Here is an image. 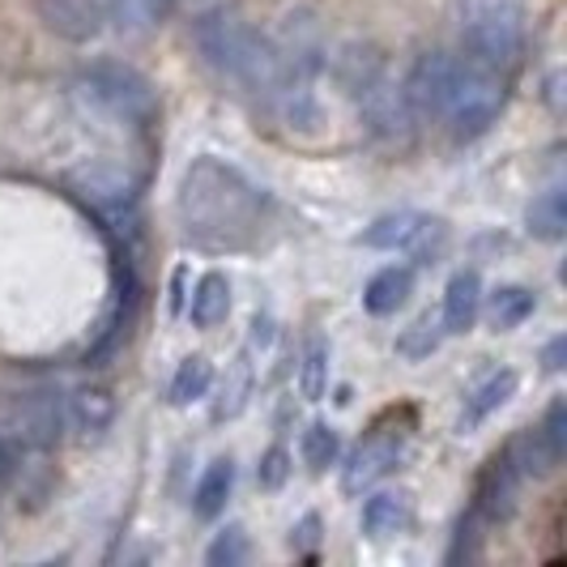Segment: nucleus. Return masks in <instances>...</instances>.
Segmentation results:
<instances>
[{
    "instance_id": "nucleus-34",
    "label": "nucleus",
    "mask_w": 567,
    "mask_h": 567,
    "mask_svg": "<svg viewBox=\"0 0 567 567\" xmlns=\"http://www.w3.org/2000/svg\"><path fill=\"white\" fill-rule=\"evenodd\" d=\"M564 363H567V338H550L542 346V371L555 375V371H564Z\"/></svg>"
},
{
    "instance_id": "nucleus-33",
    "label": "nucleus",
    "mask_w": 567,
    "mask_h": 567,
    "mask_svg": "<svg viewBox=\"0 0 567 567\" xmlns=\"http://www.w3.org/2000/svg\"><path fill=\"white\" fill-rule=\"evenodd\" d=\"M316 542H320V516H312V512H308V516H303V520L290 529V546H295V550H312Z\"/></svg>"
},
{
    "instance_id": "nucleus-18",
    "label": "nucleus",
    "mask_w": 567,
    "mask_h": 567,
    "mask_svg": "<svg viewBox=\"0 0 567 567\" xmlns=\"http://www.w3.org/2000/svg\"><path fill=\"white\" fill-rule=\"evenodd\" d=\"M534 308H538V295L529 286H495L491 299H486V324L495 333H508L516 324H525L534 316Z\"/></svg>"
},
{
    "instance_id": "nucleus-36",
    "label": "nucleus",
    "mask_w": 567,
    "mask_h": 567,
    "mask_svg": "<svg viewBox=\"0 0 567 567\" xmlns=\"http://www.w3.org/2000/svg\"><path fill=\"white\" fill-rule=\"evenodd\" d=\"M171 295H175V299H171V308L179 312V308H184V269H179V274L171 278Z\"/></svg>"
},
{
    "instance_id": "nucleus-26",
    "label": "nucleus",
    "mask_w": 567,
    "mask_h": 567,
    "mask_svg": "<svg viewBox=\"0 0 567 567\" xmlns=\"http://www.w3.org/2000/svg\"><path fill=\"white\" fill-rule=\"evenodd\" d=\"M248 393H252V363L239 359V363L230 368L227 380H223V398H218V405H214V423L235 419V414L248 405Z\"/></svg>"
},
{
    "instance_id": "nucleus-11",
    "label": "nucleus",
    "mask_w": 567,
    "mask_h": 567,
    "mask_svg": "<svg viewBox=\"0 0 567 567\" xmlns=\"http://www.w3.org/2000/svg\"><path fill=\"white\" fill-rule=\"evenodd\" d=\"M520 483H525V474L516 470L508 444H504V449L483 465V474H478V483H474V504H470V508L483 516L486 529H491V525H504L512 512H516Z\"/></svg>"
},
{
    "instance_id": "nucleus-13",
    "label": "nucleus",
    "mask_w": 567,
    "mask_h": 567,
    "mask_svg": "<svg viewBox=\"0 0 567 567\" xmlns=\"http://www.w3.org/2000/svg\"><path fill=\"white\" fill-rule=\"evenodd\" d=\"M64 423L82 444H99L115 423V398L103 384H82L64 398Z\"/></svg>"
},
{
    "instance_id": "nucleus-25",
    "label": "nucleus",
    "mask_w": 567,
    "mask_h": 567,
    "mask_svg": "<svg viewBox=\"0 0 567 567\" xmlns=\"http://www.w3.org/2000/svg\"><path fill=\"white\" fill-rule=\"evenodd\" d=\"M338 456H341V435H338V426L312 423L308 431H303V461H308V470H316V474H324L329 465H338Z\"/></svg>"
},
{
    "instance_id": "nucleus-23",
    "label": "nucleus",
    "mask_w": 567,
    "mask_h": 567,
    "mask_svg": "<svg viewBox=\"0 0 567 567\" xmlns=\"http://www.w3.org/2000/svg\"><path fill=\"white\" fill-rule=\"evenodd\" d=\"M107 22H115L120 30H154L158 22H167L175 13V0H103Z\"/></svg>"
},
{
    "instance_id": "nucleus-19",
    "label": "nucleus",
    "mask_w": 567,
    "mask_h": 567,
    "mask_svg": "<svg viewBox=\"0 0 567 567\" xmlns=\"http://www.w3.org/2000/svg\"><path fill=\"white\" fill-rule=\"evenodd\" d=\"M230 491H235V461H230V456H218V461L200 474L197 491H193V516H200V520L223 516Z\"/></svg>"
},
{
    "instance_id": "nucleus-17",
    "label": "nucleus",
    "mask_w": 567,
    "mask_h": 567,
    "mask_svg": "<svg viewBox=\"0 0 567 567\" xmlns=\"http://www.w3.org/2000/svg\"><path fill=\"white\" fill-rule=\"evenodd\" d=\"M426 214L419 209H398V214H384V218H375L368 230H363V248H375V252H405L410 244H414V235L423 230Z\"/></svg>"
},
{
    "instance_id": "nucleus-9",
    "label": "nucleus",
    "mask_w": 567,
    "mask_h": 567,
    "mask_svg": "<svg viewBox=\"0 0 567 567\" xmlns=\"http://www.w3.org/2000/svg\"><path fill=\"white\" fill-rule=\"evenodd\" d=\"M350 99L359 103L363 124H368V133L375 137V142L410 145L414 128H419V120L410 115L405 99H401V82H393V78H389V69H384V73H375V78H371L363 90H354Z\"/></svg>"
},
{
    "instance_id": "nucleus-22",
    "label": "nucleus",
    "mask_w": 567,
    "mask_h": 567,
    "mask_svg": "<svg viewBox=\"0 0 567 567\" xmlns=\"http://www.w3.org/2000/svg\"><path fill=\"white\" fill-rule=\"evenodd\" d=\"M525 227L542 244H559L567 235V197L564 188H546L542 197H534V205L525 209Z\"/></svg>"
},
{
    "instance_id": "nucleus-24",
    "label": "nucleus",
    "mask_w": 567,
    "mask_h": 567,
    "mask_svg": "<svg viewBox=\"0 0 567 567\" xmlns=\"http://www.w3.org/2000/svg\"><path fill=\"white\" fill-rule=\"evenodd\" d=\"M209 384H214V363L205 359V354H193V359H184L175 375H171V389L167 398L171 405H193L209 393Z\"/></svg>"
},
{
    "instance_id": "nucleus-15",
    "label": "nucleus",
    "mask_w": 567,
    "mask_h": 567,
    "mask_svg": "<svg viewBox=\"0 0 567 567\" xmlns=\"http://www.w3.org/2000/svg\"><path fill=\"white\" fill-rule=\"evenodd\" d=\"M478 312H483V278L474 269H461L444 286V312H440L444 333H470Z\"/></svg>"
},
{
    "instance_id": "nucleus-28",
    "label": "nucleus",
    "mask_w": 567,
    "mask_h": 567,
    "mask_svg": "<svg viewBox=\"0 0 567 567\" xmlns=\"http://www.w3.org/2000/svg\"><path fill=\"white\" fill-rule=\"evenodd\" d=\"M299 389L308 401H320L324 389H329V346L316 338L308 350H303V368H299Z\"/></svg>"
},
{
    "instance_id": "nucleus-35",
    "label": "nucleus",
    "mask_w": 567,
    "mask_h": 567,
    "mask_svg": "<svg viewBox=\"0 0 567 567\" xmlns=\"http://www.w3.org/2000/svg\"><path fill=\"white\" fill-rule=\"evenodd\" d=\"M18 461H22V449H18L13 440H4V435H0V486L13 483V474H18Z\"/></svg>"
},
{
    "instance_id": "nucleus-27",
    "label": "nucleus",
    "mask_w": 567,
    "mask_h": 567,
    "mask_svg": "<svg viewBox=\"0 0 567 567\" xmlns=\"http://www.w3.org/2000/svg\"><path fill=\"white\" fill-rule=\"evenodd\" d=\"M440 341H444V320H440V316H431V312H423L398 338V354H405V359H426V354H431Z\"/></svg>"
},
{
    "instance_id": "nucleus-21",
    "label": "nucleus",
    "mask_w": 567,
    "mask_h": 567,
    "mask_svg": "<svg viewBox=\"0 0 567 567\" xmlns=\"http://www.w3.org/2000/svg\"><path fill=\"white\" fill-rule=\"evenodd\" d=\"M230 316V282L223 274H205L188 295V320L197 329H214Z\"/></svg>"
},
{
    "instance_id": "nucleus-7",
    "label": "nucleus",
    "mask_w": 567,
    "mask_h": 567,
    "mask_svg": "<svg viewBox=\"0 0 567 567\" xmlns=\"http://www.w3.org/2000/svg\"><path fill=\"white\" fill-rule=\"evenodd\" d=\"M405 444H410V426L375 423L368 435L350 449V456H346V465H341V486H346L350 495H359V491L375 486L380 478H389L401 465V456H405Z\"/></svg>"
},
{
    "instance_id": "nucleus-6",
    "label": "nucleus",
    "mask_w": 567,
    "mask_h": 567,
    "mask_svg": "<svg viewBox=\"0 0 567 567\" xmlns=\"http://www.w3.org/2000/svg\"><path fill=\"white\" fill-rule=\"evenodd\" d=\"M64 426H69L64 423V398L52 389L13 393L4 401V414H0V435L13 440L18 449H34V453L56 449Z\"/></svg>"
},
{
    "instance_id": "nucleus-10",
    "label": "nucleus",
    "mask_w": 567,
    "mask_h": 567,
    "mask_svg": "<svg viewBox=\"0 0 567 567\" xmlns=\"http://www.w3.org/2000/svg\"><path fill=\"white\" fill-rule=\"evenodd\" d=\"M456 82V56L449 52H423L405 69L401 78V99L410 115L423 124V120H444V107H449V94H453Z\"/></svg>"
},
{
    "instance_id": "nucleus-3",
    "label": "nucleus",
    "mask_w": 567,
    "mask_h": 567,
    "mask_svg": "<svg viewBox=\"0 0 567 567\" xmlns=\"http://www.w3.org/2000/svg\"><path fill=\"white\" fill-rule=\"evenodd\" d=\"M461 56L512 78L525 60V9H520V0H465L461 4Z\"/></svg>"
},
{
    "instance_id": "nucleus-30",
    "label": "nucleus",
    "mask_w": 567,
    "mask_h": 567,
    "mask_svg": "<svg viewBox=\"0 0 567 567\" xmlns=\"http://www.w3.org/2000/svg\"><path fill=\"white\" fill-rule=\"evenodd\" d=\"M405 252L414 256V265H435L440 256L449 252V227H444L440 218H431V214H426L423 230L414 235V244H410Z\"/></svg>"
},
{
    "instance_id": "nucleus-12",
    "label": "nucleus",
    "mask_w": 567,
    "mask_h": 567,
    "mask_svg": "<svg viewBox=\"0 0 567 567\" xmlns=\"http://www.w3.org/2000/svg\"><path fill=\"white\" fill-rule=\"evenodd\" d=\"M34 13L64 43H90L107 27L103 0H34Z\"/></svg>"
},
{
    "instance_id": "nucleus-1",
    "label": "nucleus",
    "mask_w": 567,
    "mask_h": 567,
    "mask_svg": "<svg viewBox=\"0 0 567 567\" xmlns=\"http://www.w3.org/2000/svg\"><path fill=\"white\" fill-rule=\"evenodd\" d=\"M274 223V200L239 167L223 158H197L179 184V227L193 248L244 252L265 239Z\"/></svg>"
},
{
    "instance_id": "nucleus-14",
    "label": "nucleus",
    "mask_w": 567,
    "mask_h": 567,
    "mask_svg": "<svg viewBox=\"0 0 567 567\" xmlns=\"http://www.w3.org/2000/svg\"><path fill=\"white\" fill-rule=\"evenodd\" d=\"M516 384H520V375L512 368L491 371L483 384H474V389L465 393V405H461V431H474V426H483L495 410H504V405L516 398Z\"/></svg>"
},
{
    "instance_id": "nucleus-20",
    "label": "nucleus",
    "mask_w": 567,
    "mask_h": 567,
    "mask_svg": "<svg viewBox=\"0 0 567 567\" xmlns=\"http://www.w3.org/2000/svg\"><path fill=\"white\" fill-rule=\"evenodd\" d=\"M410 520H414L410 499L393 495V491H380V495H371L368 504H363V529H368L371 538H398V534L410 529Z\"/></svg>"
},
{
    "instance_id": "nucleus-31",
    "label": "nucleus",
    "mask_w": 567,
    "mask_h": 567,
    "mask_svg": "<svg viewBox=\"0 0 567 567\" xmlns=\"http://www.w3.org/2000/svg\"><path fill=\"white\" fill-rule=\"evenodd\" d=\"M483 516L470 508L461 516V525H456V542L453 550H449V564H474L478 559V550H483Z\"/></svg>"
},
{
    "instance_id": "nucleus-16",
    "label": "nucleus",
    "mask_w": 567,
    "mask_h": 567,
    "mask_svg": "<svg viewBox=\"0 0 567 567\" xmlns=\"http://www.w3.org/2000/svg\"><path fill=\"white\" fill-rule=\"evenodd\" d=\"M410 295H414V269L410 265H384L363 286V308L371 316H393L410 303Z\"/></svg>"
},
{
    "instance_id": "nucleus-5",
    "label": "nucleus",
    "mask_w": 567,
    "mask_h": 567,
    "mask_svg": "<svg viewBox=\"0 0 567 567\" xmlns=\"http://www.w3.org/2000/svg\"><path fill=\"white\" fill-rule=\"evenodd\" d=\"M508 73L486 69V64L470 56H456V82L453 94H449V107H444L453 142L470 145L491 133V124L499 120L504 103H508Z\"/></svg>"
},
{
    "instance_id": "nucleus-2",
    "label": "nucleus",
    "mask_w": 567,
    "mask_h": 567,
    "mask_svg": "<svg viewBox=\"0 0 567 567\" xmlns=\"http://www.w3.org/2000/svg\"><path fill=\"white\" fill-rule=\"evenodd\" d=\"M193 43L214 73L248 85L252 94L269 99V103H278L286 120L316 115L312 90L290 82L282 48L265 30H256L248 18H239L230 9H205L200 18H193Z\"/></svg>"
},
{
    "instance_id": "nucleus-32",
    "label": "nucleus",
    "mask_w": 567,
    "mask_h": 567,
    "mask_svg": "<svg viewBox=\"0 0 567 567\" xmlns=\"http://www.w3.org/2000/svg\"><path fill=\"white\" fill-rule=\"evenodd\" d=\"M286 478H290V453L274 444L269 453L260 456V465H256V483L265 486V491H282Z\"/></svg>"
},
{
    "instance_id": "nucleus-4",
    "label": "nucleus",
    "mask_w": 567,
    "mask_h": 567,
    "mask_svg": "<svg viewBox=\"0 0 567 567\" xmlns=\"http://www.w3.org/2000/svg\"><path fill=\"white\" fill-rule=\"evenodd\" d=\"M78 94L94 112L112 115L137 133H154V124H158V94H154L150 78H142L137 69H128L120 60L85 64L78 73Z\"/></svg>"
},
{
    "instance_id": "nucleus-29",
    "label": "nucleus",
    "mask_w": 567,
    "mask_h": 567,
    "mask_svg": "<svg viewBox=\"0 0 567 567\" xmlns=\"http://www.w3.org/2000/svg\"><path fill=\"white\" fill-rule=\"evenodd\" d=\"M248 555H252V546H248L244 525H227V529H218V538L209 542L205 564H209V567H239Z\"/></svg>"
},
{
    "instance_id": "nucleus-8",
    "label": "nucleus",
    "mask_w": 567,
    "mask_h": 567,
    "mask_svg": "<svg viewBox=\"0 0 567 567\" xmlns=\"http://www.w3.org/2000/svg\"><path fill=\"white\" fill-rule=\"evenodd\" d=\"M508 453L525 478H550L567 456V401L564 398L550 401L546 414H542V423L520 431L508 444Z\"/></svg>"
}]
</instances>
